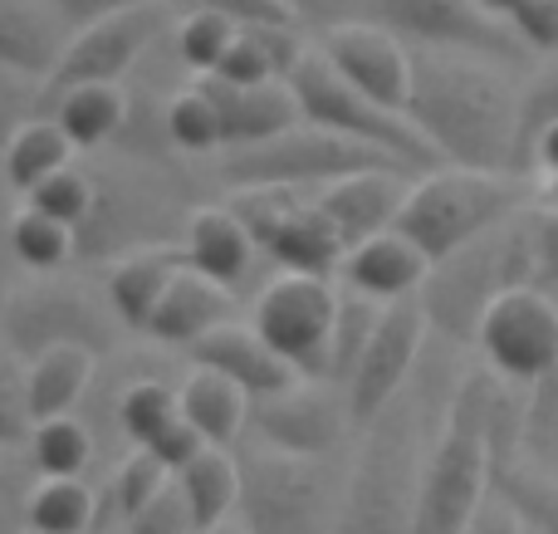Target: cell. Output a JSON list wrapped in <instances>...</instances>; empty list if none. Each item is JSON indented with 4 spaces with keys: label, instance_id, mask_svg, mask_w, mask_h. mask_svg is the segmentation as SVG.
Masks as SVG:
<instances>
[{
    "label": "cell",
    "instance_id": "cell-1",
    "mask_svg": "<svg viewBox=\"0 0 558 534\" xmlns=\"http://www.w3.org/2000/svg\"><path fill=\"white\" fill-rule=\"evenodd\" d=\"M510 64L461 49H412V98L407 118L446 167L514 172L520 143V88Z\"/></svg>",
    "mask_w": 558,
    "mask_h": 534
},
{
    "label": "cell",
    "instance_id": "cell-2",
    "mask_svg": "<svg viewBox=\"0 0 558 534\" xmlns=\"http://www.w3.org/2000/svg\"><path fill=\"white\" fill-rule=\"evenodd\" d=\"M446 412V408H441ZM363 432L353 466L343 476L338 534H416L426 457L436 447L441 422H426V388L412 378Z\"/></svg>",
    "mask_w": 558,
    "mask_h": 534
},
{
    "label": "cell",
    "instance_id": "cell-3",
    "mask_svg": "<svg viewBox=\"0 0 558 534\" xmlns=\"http://www.w3.org/2000/svg\"><path fill=\"white\" fill-rule=\"evenodd\" d=\"M534 284V241H530V211L500 221L495 231L465 241L461 251L432 260V275L416 290L426 324L436 339L451 349H475L485 329V314L510 290Z\"/></svg>",
    "mask_w": 558,
    "mask_h": 534
},
{
    "label": "cell",
    "instance_id": "cell-4",
    "mask_svg": "<svg viewBox=\"0 0 558 534\" xmlns=\"http://www.w3.org/2000/svg\"><path fill=\"white\" fill-rule=\"evenodd\" d=\"M88 172H94V211L78 221V260L113 265L133 251L182 245L196 206L177 196L162 162L147 172H118V167H88Z\"/></svg>",
    "mask_w": 558,
    "mask_h": 534
},
{
    "label": "cell",
    "instance_id": "cell-5",
    "mask_svg": "<svg viewBox=\"0 0 558 534\" xmlns=\"http://www.w3.org/2000/svg\"><path fill=\"white\" fill-rule=\"evenodd\" d=\"M241 461V520L251 534H338L343 486L328 457H294L265 441H235Z\"/></svg>",
    "mask_w": 558,
    "mask_h": 534
},
{
    "label": "cell",
    "instance_id": "cell-6",
    "mask_svg": "<svg viewBox=\"0 0 558 534\" xmlns=\"http://www.w3.org/2000/svg\"><path fill=\"white\" fill-rule=\"evenodd\" d=\"M524 177L514 172H475V167H432L416 177L402 202L397 231H407L432 260L461 251L465 241L495 231L500 221L524 211Z\"/></svg>",
    "mask_w": 558,
    "mask_h": 534
},
{
    "label": "cell",
    "instance_id": "cell-7",
    "mask_svg": "<svg viewBox=\"0 0 558 534\" xmlns=\"http://www.w3.org/2000/svg\"><path fill=\"white\" fill-rule=\"evenodd\" d=\"M128 324L118 319V310L108 304V294L98 300L94 290H84L78 280L64 275H35V280H15L5 290V310H0V333H5V353H15L20 363L39 359L49 349H88V353H113L118 333Z\"/></svg>",
    "mask_w": 558,
    "mask_h": 534
},
{
    "label": "cell",
    "instance_id": "cell-8",
    "mask_svg": "<svg viewBox=\"0 0 558 534\" xmlns=\"http://www.w3.org/2000/svg\"><path fill=\"white\" fill-rule=\"evenodd\" d=\"M373 167L412 172L407 162H397L392 153H383L373 143H357V137L318 123H294L270 143L231 147L216 172H221L226 186H299V192H318V186L338 182V177L373 172Z\"/></svg>",
    "mask_w": 558,
    "mask_h": 534
},
{
    "label": "cell",
    "instance_id": "cell-9",
    "mask_svg": "<svg viewBox=\"0 0 558 534\" xmlns=\"http://www.w3.org/2000/svg\"><path fill=\"white\" fill-rule=\"evenodd\" d=\"M289 84H294V94H299L304 123L333 128V133H348V137H357V143L383 147V153H392L397 162H407L412 172L441 167V157L432 153V143L416 133V123L402 108H387V104H377L373 94H363L357 84H348V78L328 64V54L318 45L304 49V59H299L294 74H289Z\"/></svg>",
    "mask_w": 558,
    "mask_h": 534
},
{
    "label": "cell",
    "instance_id": "cell-10",
    "mask_svg": "<svg viewBox=\"0 0 558 534\" xmlns=\"http://www.w3.org/2000/svg\"><path fill=\"white\" fill-rule=\"evenodd\" d=\"M343 294L328 284V275L279 270L255 294L251 324L299 368V378H328L333 368V329Z\"/></svg>",
    "mask_w": 558,
    "mask_h": 534
},
{
    "label": "cell",
    "instance_id": "cell-11",
    "mask_svg": "<svg viewBox=\"0 0 558 534\" xmlns=\"http://www.w3.org/2000/svg\"><path fill=\"white\" fill-rule=\"evenodd\" d=\"M357 5L412 49H461V54H485L500 64H520L530 54L510 20L490 15L481 0H357Z\"/></svg>",
    "mask_w": 558,
    "mask_h": 534
},
{
    "label": "cell",
    "instance_id": "cell-12",
    "mask_svg": "<svg viewBox=\"0 0 558 534\" xmlns=\"http://www.w3.org/2000/svg\"><path fill=\"white\" fill-rule=\"evenodd\" d=\"M167 25H172V5L147 0V5H128L118 15H104L94 25L74 29V45H69V54L59 59L54 78H49V98L74 84H128L143 69L147 49L167 35Z\"/></svg>",
    "mask_w": 558,
    "mask_h": 534
},
{
    "label": "cell",
    "instance_id": "cell-13",
    "mask_svg": "<svg viewBox=\"0 0 558 534\" xmlns=\"http://www.w3.org/2000/svg\"><path fill=\"white\" fill-rule=\"evenodd\" d=\"M481 359L514 388H534L558 363V294L524 284L510 290L481 329Z\"/></svg>",
    "mask_w": 558,
    "mask_h": 534
},
{
    "label": "cell",
    "instance_id": "cell-14",
    "mask_svg": "<svg viewBox=\"0 0 558 534\" xmlns=\"http://www.w3.org/2000/svg\"><path fill=\"white\" fill-rule=\"evenodd\" d=\"M338 388V383H333ZM328 378H299L284 392L251 402V437L265 447L294 451V457H333L357 432L348 392H333Z\"/></svg>",
    "mask_w": 558,
    "mask_h": 534
},
{
    "label": "cell",
    "instance_id": "cell-15",
    "mask_svg": "<svg viewBox=\"0 0 558 534\" xmlns=\"http://www.w3.org/2000/svg\"><path fill=\"white\" fill-rule=\"evenodd\" d=\"M426 333H432V324H426L416 300H397L383 310V319H377L353 378L343 383L357 427H367V422L416 378V359H422V349H426Z\"/></svg>",
    "mask_w": 558,
    "mask_h": 534
},
{
    "label": "cell",
    "instance_id": "cell-16",
    "mask_svg": "<svg viewBox=\"0 0 558 534\" xmlns=\"http://www.w3.org/2000/svg\"><path fill=\"white\" fill-rule=\"evenodd\" d=\"M318 49L328 54V64L357 84L363 94H373L377 104L402 108L412 98V45L402 35H392L377 20H338V25H324L318 35Z\"/></svg>",
    "mask_w": 558,
    "mask_h": 534
},
{
    "label": "cell",
    "instance_id": "cell-17",
    "mask_svg": "<svg viewBox=\"0 0 558 534\" xmlns=\"http://www.w3.org/2000/svg\"><path fill=\"white\" fill-rule=\"evenodd\" d=\"M412 192L402 167H373V172H353V177H338V182L318 186V206L333 216V226L343 231L348 251L367 235H383L397 226L402 216V202Z\"/></svg>",
    "mask_w": 558,
    "mask_h": 534
},
{
    "label": "cell",
    "instance_id": "cell-18",
    "mask_svg": "<svg viewBox=\"0 0 558 534\" xmlns=\"http://www.w3.org/2000/svg\"><path fill=\"white\" fill-rule=\"evenodd\" d=\"M186 353H192V363H202V368H216V373H226V378H235L251 398H270V392H284L289 383H299V368L289 359H279V349L255 324L226 319L221 329L196 339Z\"/></svg>",
    "mask_w": 558,
    "mask_h": 534
},
{
    "label": "cell",
    "instance_id": "cell-19",
    "mask_svg": "<svg viewBox=\"0 0 558 534\" xmlns=\"http://www.w3.org/2000/svg\"><path fill=\"white\" fill-rule=\"evenodd\" d=\"M69 45H74V25L49 0H0V69L54 78Z\"/></svg>",
    "mask_w": 558,
    "mask_h": 534
},
{
    "label": "cell",
    "instance_id": "cell-20",
    "mask_svg": "<svg viewBox=\"0 0 558 534\" xmlns=\"http://www.w3.org/2000/svg\"><path fill=\"white\" fill-rule=\"evenodd\" d=\"M426 275H432V255H426L407 231H397V226L383 231V235L357 241L343 260L348 290H363L383 304L416 300V290L426 284Z\"/></svg>",
    "mask_w": 558,
    "mask_h": 534
},
{
    "label": "cell",
    "instance_id": "cell-21",
    "mask_svg": "<svg viewBox=\"0 0 558 534\" xmlns=\"http://www.w3.org/2000/svg\"><path fill=\"white\" fill-rule=\"evenodd\" d=\"M206 88L221 104V123H226V153L231 147H255L270 143L284 128L304 123V108L289 78H270V84H226L216 74H202Z\"/></svg>",
    "mask_w": 558,
    "mask_h": 534
},
{
    "label": "cell",
    "instance_id": "cell-22",
    "mask_svg": "<svg viewBox=\"0 0 558 534\" xmlns=\"http://www.w3.org/2000/svg\"><path fill=\"white\" fill-rule=\"evenodd\" d=\"M226 319H235V290H226V284H216L211 275L186 265V270L167 284L162 304L153 310V319H147L143 333L153 343H167V349H192L196 339L221 329Z\"/></svg>",
    "mask_w": 558,
    "mask_h": 534
},
{
    "label": "cell",
    "instance_id": "cell-23",
    "mask_svg": "<svg viewBox=\"0 0 558 534\" xmlns=\"http://www.w3.org/2000/svg\"><path fill=\"white\" fill-rule=\"evenodd\" d=\"M182 255L192 270L211 275L216 284L241 294L260 245H255L251 226H245L231 206H196L192 221H186V235H182Z\"/></svg>",
    "mask_w": 558,
    "mask_h": 534
},
{
    "label": "cell",
    "instance_id": "cell-24",
    "mask_svg": "<svg viewBox=\"0 0 558 534\" xmlns=\"http://www.w3.org/2000/svg\"><path fill=\"white\" fill-rule=\"evenodd\" d=\"M182 270H186L182 245H153V251H133V255H123V260L108 265L104 294H108V304L118 310V319H123L128 329L143 333L147 319H153V310L162 304L167 284H172Z\"/></svg>",
    "mask_w": 558,
    "mask_h": 534
},
{
    "label": "cell",
    "instance_id": "cell-25",
    "mask_svg": "<svg viewBox=\"0 0 558 534\" xmlns=\"http://www.w3.org/2000/svg\"><path fill=\"white\" fill-rule=\"evenodd\" d=\"M279 270H299V275H333L348 260V241L333 226V216L314 202H299L294 211L270 231V241L260 245Z\"/></svg>",
    "mask_w": 558,
    "mask_h": 534
},
{
    "label": "cell",
    "instance_id": "cell-26",
    "mask_svg": "<svg viewBox=\"0 0 558 534\" xmlns=\"http://www.w3.org/2000/svg\"><path fill=\"white\" fill-rule=\"evenodd\" d=\"M251 402L255 398L241 383L216 368H202V363H196V373H186V383H182V417L192 422L211 447H235V441L251 432Z\"/></svg>",
    "mask_w": 558,
    "mask_h": 534
},
{
    "label": "cell",
    "instance_id": "cell-27",
    "mask_svg": "<svg viewBox=\"0 0 558 534\" xmlns=\"http://www.w3.org/2000/svg\"><path fill=\"white\" fill-rule=\"evenodd\" d=\"M94 378H98V353L74 349V343L29 359L25 363V388H29V412H35V422L64 417V412L84 408Z\"/></svg>",
    "mask_w": 558,
    "mask_h": 534
},
{
    "label": "cell",
    "instance_id": "cell-28",
    "mask_svg": "<svg viewBox=\"0 0 558 534\" xmlns=\"http://www.w3.org/2000/svg\"><path fill=\"white\" fill-rule=\"evenodd\" d=\"M49 113L74 137L78 153H98L128 128V94L123 84H74L49 98Z\"/></svg>",
    "mask_w": 558,
    "mask_h": 534
},
{
    "label": "cell",
    "instance_id": "cell-29",
    "mask_svg": "<svg viewBox=\"0 0 558 534\" xmlns=\"http://www.w3.org/2000/svg\"><path fill=\"white\" fill-rule=\"evenodd\" d=\"M177 486H182L186 506H192L196 530L211 534V530L231 525L235 506H241V461L226 447H206L192 466L177 471Z\"/></svg>",
    "mask_w": 558,
    "mask_h": 534
},
{
    "label": "cell",
    "instance_id": "cell-30",
    "mask_svg": "<svg viewBox=\"0 0 558 534\" xmlns=\"http://www.w3.org/2000/svg\"><path fill=\"white\" fill-rule=\"evenodd\" d=\"M74 153H78L74 137L59 128L54 113H39V118H29V123H20L15 133H10V143H5V182H10V192L29 196L45 177H54L59 167L74 162Z\"/></svg>",
    "mask_w": 558,
    "mask_h": 534
},
{
    "label": "cell",
    "instance_id": "cell-31",
    "mask_svg": "<svg viewBox=\"0 0 558 534\" xmlns=\"http://www.w3.org/2000/svg\"><path fill=\"white\" fill-rule=\"evenodd\" d=\"M98 525V486L84 476H45L29 500L25 534H88Z\"/></svg>",
    "mask_w": 558,
    "mask_h": 534
},
{
    "label": "cell",
    "instance_id": "cell-32",
    "mask_svg": "<svg viewBox=\"0 0 558 534\" xmlns=\"http://www.w3.org/2000/svg\"><path fill=\"white\" fill-rule=\"evenodd\" d=\"M113 412L133 447H153V441L182 417V388H167L153 373H137L123 388H113Z\"/></svg>",
    "mask_w": 558,
    "mask_h": 534
},
{
    "label": "cell",
    "instance_id": "cell-33",
    "mask_svg": "<svg viewBox=\"0 0 558 534\" xmlns=\"http://www.w3.org/2000/svg\"><path fill=\"white\" fill-rule=\"evenodd\" d=\"M10 251L25 265L29 275H54L64 270L69 260H78V231L59 216L39 211V206L25 202V211L10 221Z\"/></svg>",
    "mask_w": 558,
    "mask_h": 534
},
{
    "label": "cell",
    "instance_id": "cell-34",
    "mask_svg": "<svg viewBox=\"0 0 558 534\" xmlns=\"http://www.w3.org/2000/svg\"><path fill=\"white\" fill-rule=\"evenodd\" d=\"M167 137L177 153L186 157H206V153H226V123H221V104L206 88V78L177 88L167 98Z\"/></svg>",
    "mask_w": 558,
    "mask_h": 534
},
{
    "label": "cell",
    "instance_id": "cell-35",
    "mask_svg": "<svg viewBox=\"0 0 558 534\" xmlns=\"http://www.w3.org/2000/svg\"><path fill=\"white\" fill-rule=\"evenodd\" d=\"M167 486H172V471L162 466L157 451H147V447L123 451L118 466H113V476H108V486H104V496H98V520L118 515L128 525V520H133L143 506H153Z\"/></svg>",
    "mask_w": 558,
    "mask_h": 534
},
{
    "label": "cell",
    "instance_id": "cell-36",
    "mask_svg": "<svg viewBox=\"0 0 558 534\" xmlns=\"http://www.w3.org/2000/svg\"><path fill=\"white\" fill-rule=\"evenodd\" d=\"M29 457L45 476H84L98 457V437L88 427V417H45L35 422V437H29Z\"/></svg>",
    "mask_w": 558,
    "mask_h": 534
},
{
    "label": "cell",
    "instance_id": "cell-37",
    "mask_svg": "<svg viewBox=\"0 0 558 534\" xmlns=\"http://www.w3.org/2000/svg\"><path fill=\"white\" fill-rule=\"evenodd\" d=\"M495 496L510 500L530 530L558 534V476H549V471L530 466L520 457L505 461V466H495Z\"/></svg>",
    "mask_w": 558,
    "mask_h": 534
},
{
    "label": "cell",
    "instance_id": "cell-38",
    "mask_svg": "<svg viewBox=\"0 0 558 534\" xmlns=\"http://www.w3.org/2000/svg\"><path fill=\"white\" fill-rule=\"evenodd\" d=\"M235 35H241V25H235L231 15H221V10H211V5L196 0V10H186L182 25H177V59H182L196 78L216 74L221 59H226V49L235 45Z\"/></svg>",
    "mask_w": 558,
    "mask_h": 534
},
{
    "label": "cell",
    "instance_id": "cell-39",
    "mask_svg": "<svg viewBox=\"0 0 558 534\" xmlns=\"http://www.w3.org/2000/svg\"><path fill=\"white\" fill-rule=\"evenodd\" d=\"M383 310H387V304L373 300V294H363V290H353V294H343V300H338L333 368H328V383H338V388H343V383L353 378V368H357V359H363V349H367V339H373Z\"/></svg>",
    "mask_w": 558,
    "mask_h": 534
},
{
    "label": "cell",
    "instance_id": "cell-40",
    "mask_svg": "<svg viewBox=\"0 0 558 534\" xmlns=\"http://www.w3.org/2000/svg\"><path fill=\"white\" fill-rule=\"evenodd\" d=\"M558 123V54H544V69L520 84V143H514V177H524L530 147L539 143L544 128Z\"/></svg>",
    "mask_w": 558,
    "mask_h": 534
},
{
    "label": "cell",
    "instance_id": "cell-41",
    "mask_svg": "<svg viewBox=\"0 0 558 534\" xmlns=\"http://www.w3.org/2000/svg\"><path fill=\"white\" fill-rule=\"evenodd\" d=\"M25 202L39 206V211H49V216H59V221H69L78 231V221L94 211V172L69 162V167H59L54 177H45Z\"/></svg>",
    "mask_w": 558,
    "mask_h": 534
},
{
    "label": "cell",
    "instance_id": "cell-42",
    "mask_svg": "<svg viewBox=\"0 0 558 534\" xmlns=\"http://www.w3.org/2000/svg\"><path fill=\"white\" fill-rule=\"evenodd\" d=\"M35 437V412H29V388H25V363L5 353V373H0V441L5 447H29Z\"/></svg>",
    "mask_w": 558,
    "mask_h": 534
},
{
    "label": "cell",
    "instance_id": "cell-43",
    "mask_svg": "<svg viewBox=\"0 0 558 534\" xmlns=\"http://www.w3.org/2000/svg\"><path fill=\"white\" fill-rule=\"evenodd\" d=\"M128 534H202L196 530L192 506H186V496H182V486H177V476L153 506H143L133 520H128Z\"/></svg>",
    "mask_w": 558,
    "mask_h": 534
},
{
    "label": "cell",
    "instance_id": "cell-44",
    "mask_svg": "<svg viewBox=\"0 0 558 534\" xmlns=\"http://www.w3.org/2000/svg\"><path fill=\"white\" fill-rule=\"evenodd\" d=\"M510 25L530 45V54H558V0H520Z\"/></svg>",
    "mask_w": 558,
    "mask_h": 534
},
{
    "label": "cell",
    "instance_id": "cell-45",
    "mask_svg": "<svg viewBox=\"0 0 558 534\" xmlns=\"http://www.w3.org/2000/svg\"><path fill=\"white\" fill-rule=\"evenodd\" d=\"M530 241H534V284L558 290V206H530Z\"/></svg>",
    "mask_w": 558,
    "mask_h": 534
},
{
    "label": "cell",
    "instance_id": "cell-46",
    "mask_svg": "<svg viewBox=\"0 0 558 534\" xmlns=\"http://www.w3.org/2000/svg\"><path fill=\"white\" fill-rule=\"evenodd\" d=\"M524 182H530L534 206H558V123L544 128L539 143L530 147V162H524Z\"/></svg>",
    "mask_w": 558,
    "mask_h": 534
},
{
    "label": "cell",
    "instance_id": "cell-47",
    "mask_svg": "<svg viewBox=\"0 0 558 534\" xmlns=\"http://www.w3.org/2000/svg\"><path fill=\"white\" fill-rule=\"evenodd\" d=\"M202 5L221 10V15H231L241 29H265V25H299V10L294 0H202Z\"/></svg>",
    "mask_w": 558,
    "mask_h": 534
},
{
    "label": "cell",
    "instance_id": "cell-48",
    "mask_svg": "<svg viewBox=\"0 0 558 534\" xmlns=\"http://www.w3.org/2000/svg\"><path fill=\"white\" fill-rule=\"evenodd\" d=\"M206 447H211V441H206L202 432H196V427H192V422H186V417H177L172 427H167L162 437H157V441H153V447H147V451H157V457H162V466H167V471H172V476H177V471H182V466H192V461L202 457Z\"/></svg>",
    "mask_w": 558,
    "mask_h": 534
},
{
    "label": "cell",
    "instance_id": "cell-49",
    "mask_svg": "<svg viewBox=\"0 0 558 534\" xmlns=\"http://www.w3.org/2000/svg\"><path fill=\"white\" fill-rule=\"evenodd\" d=\"M554 427H558V363L530 388V447H539Z\"/></svg>",
    "mask_w": 558,
    "mask_h": 534
},
{
    "label": "cell",
    "instance_id": "cell-50",
    "mask_svg": "<svg viewBox=\"0 0 558 534\" xmlns=\"http://www.w3.org/2000/svg\"><path fill=\"white\" fill-rule=\"evenodd\" d=\"M465 534H524V520L505 496H490L481 510H475V520L465 525Z\"/></svg>",
    "mask_w": 558,
    "mask_h": 534
},
{
    "label": "cell",
    "instance_id": "cell-51",
    "mask_svg": "<svg viewBox=\"0 0 558 534\" xmlns=\"http://www.w3.org/2000/svg\"><path fill=\"white\" fill-rule=\"evenodd\" d=\"M49 5H54L74 29H84V25H94V20L118 15V10H128V5H147V0H49Z\"/></svg>",
    "mask_w": 558,
    "mask_h": 534
},
{
    "label": "cell",
    "instance_id": "cell-52",
    "mask_svg": "<svg viewBox=\"0 0 558 534\" xmlns=\"http://www.w3.org/2000/svg\"><path fill=\"white\" fill-rule=\"evenodd\" d=\"M353 0H294V10L304 20H324V25H338V15H348Z\"/></svg>",
    "mask_w": 558,
    "mask_h": 534
},
{
    "label": "cell",
    "instance_id": "cell-53",
    "mask_svg": "<svg viewBox=\"0 0 558 534\" xmlns=\"http://www.w3.org/2000/svg\"><path fill=\"white\" fill-rule=\"evenodd\" d=\"M485 10H490V15H500V20H510L514 10H520V0H481Z\"/></svg>",
    "mask_w": 558,
    "mask_h": 534
},
{
    "label": "cell",
    "instance_id": "cell-54",
    "mask_svg": "<svg viewBox=\"0 0 558 534\" xmlns=\"http://www.w3.org/2000/svg\"><path fill=\"white\" fill-rule=\"evenodd\" d=\"M539 447H544V451H554V461H558V427H554V432H549V437H544V441H539Z\"/></svg>",
    "mask_w": 558,
    "mask_h": 534
},
{
    "label": "cell",
    "instance_id": "cell-55",
    "mask_svg": "<svg viewBox=\"0 0 558 534\" xmlns=\"http://www.w3.org/2000/svg\"><path fill=\"white\" fill-rule=\"evenodd\" d=\"M211 534H251L245 525H221V530H211Z\"/></svg>",
    "mask_w": 558,
    "mask_h": 534
},
{
    "label": "cell",
    "instance_id": "cell-56",
    "mask_svg": "<svg viewBox=\"0 0 558 534\" xmlns=\"http://www.w3.org/2000/svg\"><path fill=\"white\" fill-rule=\"evenodd\" d=\"M167 5H186V0H167Z\"/></svg>",
    "mask_w": 558,
    "mask_h": 534
},
{
    "label": "cell",
    "instance_id": "cell-57",
    "mask_svg": "<svg viewBox=\"0 0 558 534\" xmlns=\"http://www.w3.org/2000/svg\"><path fill=\"white\" fill-rule=\"evenodd\" d=\"M524 534H539V530H530V525H524Z\"/></svg>",
    "mask_w": 558,
    "mask_h": 534
}]
</instances>
